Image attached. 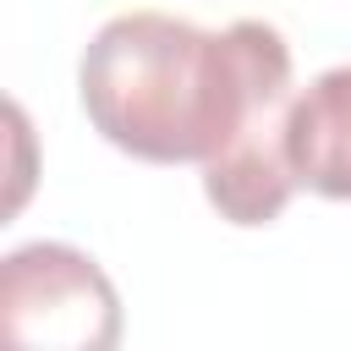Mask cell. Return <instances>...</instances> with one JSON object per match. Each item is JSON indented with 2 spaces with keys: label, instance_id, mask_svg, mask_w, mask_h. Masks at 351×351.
Returning a JSON list of instances; mask_svg holds the SVG:
<instances>
[{
  "label": "cell",
  "instance_id": "6da1fadb",
  "mask_svg": "<svg viewBox=\"0 0 351 351\" xmlns=\"http://www.w3.org/2000/svg\"><path fill=\"white\" fill-rule=\"evenodd\" d=\"M274 77H291V44L269 22L208 33L165 11L110 16L77 66L93 132L143 165H208Z\"/></svg>",
  "mask_w": 351,
  "mask_h": 351
},
{
  "label": "cell",
  "instance_id": "7a4b0ae2",
  "mask_svg": "<svg viewBox=\"0 0 351 351\" xmlns=\"http://www.w3.org/2000/svg\"><path fill=\"white\" fill-rule=\"evenodd\" d=\"M0 335L44 351H110L121 340V296L88 252L27 241L0 263Z\"/></svg>",
  "mask_w": 351,
  "mask_h": 351
},
{
  "label": "cell",
  "instance_id": "3957f363",
  "mask_svg": "<svg viewBox=\"0 0 351 351\" xmlns=\"http://www.w3.org/2000/svg\"><path fill=\"white\" fill-rule=\"evenodd\" d=\"M285 154L307 192L351 203V66H329L296 93Z\"/></svg>",
  "mask_w": 351,
  "mask_h": 351
}]
</instances>
